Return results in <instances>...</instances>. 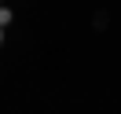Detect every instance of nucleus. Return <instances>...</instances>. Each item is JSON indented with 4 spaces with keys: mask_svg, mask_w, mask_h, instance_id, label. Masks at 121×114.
I'll return each instance as SVG.
<instances>
[{
    "mask_svg": "<svg viewBox=\"0 0 121 114\" xmlns=\"http://www.w3.org/2000/svg\"><path fill=\"white\" fill-rule=\"evenodd\" d=\"M8 22H11V11H8V8H0V30H4Z\"/></svg>",
    "mask_w": 121,
    "mask_h": 114,
    "instance_id": "nucleus-1",
    "label": "nucleus"
},
{
    "mask_svg": "<svg viewBox=\"0 0 121 114\" xmlns=\"http://www.w3.org/2000/svg\"><path fill=\"white\" fill-rule=\"evenodd\" d=\"M0 37H4V30H0Z\"/></svg>",
    "mask_w": 121,
    "mask_h": 114,
    "instance_id": "nucleus-2",
    "label": "nucleus"
}]
</instances>
